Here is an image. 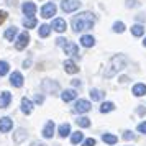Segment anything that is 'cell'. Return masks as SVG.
<instances>
[{
    "instance_id": "6da1fadb",
    "label": "cell",
    "mask_w": 146,
    "mask_h": 146,
    "mask_svg": "<svg viewBox=\"0 0 146 146\" xmlns=\"http://www.w3.org/2000/svg\"><path fill=\"white\" fill-rule=\"evenodd\" d=\"M94 23H95L94 13H90V12H82V13L76 15L72 18V30L76 33L86 31V30H90L94 27Z\"/></svg>"
},
{
    "instance_id": "7a4b0ae2",
    "label": "cell",
    "mask_w": 146,
    "mask_h": 146,
    "mask_svg": "<svg viewBox=\"0 0 146 146\" xmlns=\"http://www.w3.org/2000/svg\"><path fill=\"white\" fill-rule=\"evenodd\" d=\"M126 64V58L125 56H121V54H117V56H113L110 62H108V66L105 69V77H113L117 72H120Z\"/></svg>"
},
{
    "instance_id": "3957f363",
    "label": "cell",
    "mask_w": 146,
    "mask_h": 146,
    "mask_svg": "<svg viewBox=\"0 0 146 146\" xmlns=\"http://www.w3.org/2000/svg\"><path fill=\"white\" fill-rule=\"evenodd\" d=\"M56 44L58 46H62L64 53L69 54V56H79V48H77V44H74L71 41L64 40V38H58L56 40Z\"/></svg>"
},
{
    "instance_id": "277c9868",
    "label": "cell",
    "mask_w": 146,
    "mask_h": 146,
    "mask_svg": "<svg viewBox=\"0 0 146 146\" xmlns=\"http://www.w3.org/2000/svg\"><path fill=\"white\" fill-rule=\"evenodd\" d=\"M79 7H80L79 0H62V2H61V8H62V12H66V13H72V12H76Z\"/></svg>"
},
{
    "instance_id": "5b68a950",
    "label": "cell",
    "mask_w": 146,
    "mask_h": 146,
    "mask_svg": "<svg viewBox=\"0 0 146 146\" xmlns=\"http://www.w3.org/2000/svg\"><path fill=\"white\" fill-rule=\"evenodd\" d=\"M90 108H92V105H90V102H89V100L80 99V100L76 102V105H74V112H76V113H87Z\"/></svg>"
},
{
    "instance_id": "8992f818",
    "label": "cell",
    "mask_w": 146,
    "mask_h": 146,
    "mask_svg": "<svg viewBox=\"0 0 146 146\" xmlns=\"http://www.w3.org/2000/svg\"><path fill=\"white\" fill-rule=\"evenodd\" d=\"M53 15H56V5H54L53 2L44 3L43 8H41V17L43 18H53Z\"/></svg>"
},
{
    "instance_id": "52a82bcc",
    "label": "cell",
    "mask_w": 146,
    "mask_h": 146,
    "mask_svg": "<svg viewBox=\"0 0 146 146\" xmlns=\"http://www.w3.org/2000/svg\"><path fill=\"white\" fill-rule=\"evenodd\" d=\"M28 43H30V35H28L27 31H23V33L18 36L17 43H15V48H17L18 51H21V49H25V48L28 46Z\"/></svg>"
},
{
    "instance_id": "ba28073f",
    "label": "cell",
    "mask_w": 146,
    "mask_h": 146,
    "mask_svg": "<svg viewBox=\"0 0 146 146\" xmlns=\"http://www.w3.org/2000/svg\"><path fill=\"white\" fill-rule=\"evenodd\" d=\"M12 128H13V121L8 118V117L0 118V133H8Z\"/></svg>"
},
{
    "instance_id": "9c48e42d",
    "label": "cell",
    "mask_w": 146,
    "mask_h": 146,
    "mask_svg": "<svg viewBox=\"0 0 146 146\" xmlns=\"http://www.w3.org/2000/svg\"><path fill=\"white\" fill-rule=\"evenodd\" d=\"M51 28H53V30H56L58 33H62V31H66L67 23H66V20H62V18H54Z\"/></svg>"
},
{
    "instance_id": "30bf717a",
    "label": "cell",
    "mask_w": 146,
    "mask_h": 146,
    "mask_svg": "<svg viewBox=\"0 0 146 146\" xmlns=\"http://www.w3.org/2000/svg\"><path fill=\"white\" fill-rule=\"evenodd\" d=\"M21 10H23V13L27 15V17H33L36 13V5H35L33 2H25L21 5Z\"/></svg>"
},
{
    "instance_id": "8fae6325",
    "label": "cell",
    "mask_w": 146,
    "mask_h": 146,
    "mask_svg": "<svg viewBox=\"0 0 146 146\" xmlns=\"http://www.w3.org/2000/svg\"><path fill=\"white\" fill-rule=\"evenodd\" d=\"M21 112L25 113V115H30V113L33 112V102L27 97H23L21 99Z\"/></svg>"
},
{
    "instance_id": "7c38bea8",
    "label": "cell",
    "mask_w": 146,
    "mask_h": 146,
    "mask_svg": "<svg viewBox=\"0 0 146 146\" xmlns=\"http://www.w3.org/2000/svg\"><path fill=\"white\" fill-rule=\"evenodd\" d=\"M10 84L13 87H21L23 86V76H21L20 72H12V76H10Z\"/></svg>"
},
{
    "instance_id": "4fadbf2b",
    "label": "cell",
    "mask_w": 146,
    "mask_h": 146,
    "mask_svg": "<svg viewBox=\"0 0 146 146\" xmlns=\"http://www.w3.org/2000/svg\"><path fill=\"white\" fill-rule=\"evenodd\" d=\"M10 102H12V94L10 92H2L0 94V108H7L10 105Z\"/></svg>"
},
{
    "instance_id": "5bb4252c",
    "label": "cell",
    "mask_w": 146,
    "mask_h": 146,
    "mask_svg": "<svg viewBox=\"0 0 146 146\" xmlns=\"http://www.w3.org/2000/svg\"><path fill=\"white\" fill-rule=\"evenodd\" d=\"M64 71H66L67 74H77L79 72V67H77V64H76L74 61L67 59L66 62H64Z\"/></svg>"
},
{
    "instance_id": "9a60e30c",
    "label": "cell",
    "mask_w": 146,
    "mask_h": 146,
    "mask_svg": "<svg viewBox=\"0 0 146 146\" xmlns=\"http://www.w3.org/2000/svg\"><path fill=\"white\" fill-rule=\"evenodd\" d=\"M53 135H54V121L49 120L46 123V126L43 128V136L44 138H53Z\"/></svg>"
},
{
    "instance_id": "2e32d148",
    "label": "cell",
    "mask_w": 146,
    "mask_h": 146,
    "mask_svg": "<svg viewBox=\"0 0 146 146\" xmlns=\"http://www.w3.org/2000/svg\"><path fill=\"white\" fill-rule=\"evenodd\" d=\"M77 97V92L74 90V89H67V90H64V92L61 94V99L64 100V102H71V100H74Z\"/></svg>"
},
{
    "instance_id": "e0dca14e",
    "label": "cell",
    "mask_w": 146,
    "mask_h": 146,
    "mask_svg": "<svg viewBox=\"0 0 146 146\" xmlns=\"http://www.w3.org/2000/svg\"><path fill=\"white\" fill-rule=\"evenodd\" d=\"M80 44L84 48H92L95 44V40H94V36H90V35H84L80 38Z\"/></svg>"
},
{
    "instance_id": "ac0fdd59",
    "label": "cell",
    "mask_w": 146,
    "mask_h": 146,
    "mask_svg": "<svg viewBox=\"0 0 146 146\" xmlns=\"http://www.w3.org/2000/svg\"><path fill=\"white\" fill-rule=\"evenodd\" d=\"M133 94H135L136 97H143L146 94V86L145 84H135V86H133Z\"/></svg>"
},
{
    "instance_id": "d6986e66",
    "label": "cell",
    "mask_w": 146,
    "mask_h": 146,
    "mask_svg": "<svg viewBox=\"0 0 146 146\" xmlns=\"http://www.w3.org/2000/svg\"><path fill=\"white\" fill-rule=\"evenodd\" d=\"M27 136H28V133L25 131L23 128H20V130H18V131H17V133L13 135V141H15V143H18V145H20V143L23 141V139H27Z\"/></svg>"
},
{
    "instance_id": "ffe728a7",
    "label": "cell",
    "mask_w": 146,
    "mask_h": 146,
    "mask_svg": "<svg viewBox=\"0 0 146 146\" xmlns=\"http://www.w3.org/2000/svg\"><path fill=\"white\" fill-rule=\"evenodd\" d=\"M43 89H48L49 92H58V90H59V86H58L56 82H53V84H51V80L46 79L44 82H43Z\"/></svg>"
},
{
    "instance_id": "44dd1931",
    "label": "cell",
    "mask_w": 146,
    "mask_h": 146,
    "mask_svg": "<svg viewBox=\"0 0 146 146\" xmlns=\"http://www.w3.org/2000/svg\"><path fill=\"white\" fill-rule=\"evenodd\" d=\"M69 135H71V125H69V123H62V125L59 126V136L61 138H66Z\"/></svg>"
},
{
    "instance_id": "7402d4cb",
    "label": "cell",
    "mask_w": 146,
    "mask_h": 146,
    "mask_svg": "<svg viewBox=\"0 0 146 146\" xmlns=\"http://www.w3.org/2000/svg\"><path fill=\"white\" fill-rule=\"evenodd\" d=\"M36 23H38V21H36L35 17H25V18H23V27L25 28H35Z\"/></svg>"
},
{
    "instance_id": "603a6c76",
    "label": "cell",
    "mask_w": 146,
    "mask_h": 146,
    "mask_svg": "<svg viewBox=\"0 0 146 146\" xmlns=\"http://www.w3.org/2000/svg\"><path fill=\"white\" fill-rule=\"evenodd\" d=\"M131 33H133V36H143V33H145V27L143 25H133L131 27Z\"/></svg>"
},
{
    "instance_id": "cb8c5ba5",
    "label": "cell",
    "mask_w": 146,
    "mask_h": 146,
    "mask_svg": "<svg viewBox=\"0 0 146 146\" xmlns=\"http://www.w3.org/2000/svg\"><path fill=\"white\" fill-rule=\"evenodd\" d=\"M17 33H18V30H17L15 27H10L7 31H5V35H3V36H5L8 41H13V38L17 36Z\"/></svg>"
},
{
    "instance_id": "d4e9b609",
    "label": "cell",
    "mask_w": 146,
    "mask_h": 146,
    "mask_svg": "<svg viewBox=\"0 0 146 146\" xmlns=\"http://www.w3.org/2000/svg\"><path fill=\"white\" fill-rule=\"evenodd\" d=\"M102 139H104V143H107V145H115V143L118 141V138H117L115 135H108V133H105V135L102 136Z\"/></svg>"
},
{
    "instance_id": "484cf974",
    "label": "cell",
    "mask_w": 146,
    "mask_h": 146,
    "mask_svg": "<svg viewBox=\"0 0 146 146\" xmlns=\"http://www.w3.org/2000/svg\"><path fill=\"white\" fill-rule=\"evenodd\" d=\"M113 108H115V105H113L112 102H104V104L100 105V112L102 113H108V112H112Z\"/></svg>"
},
{
    "instance_id": "4316f807",
    "label": "cell",
    "mask_w": 146,
    "mask_h": 146,
    "mask_svg": "<svg viewBox=\"0 0 146 146\" xmlns=\"http://www.w3.org/2000/svg\"><path fill=\"white\" fill-rule=\"evenodd\" d=\"M82 139H84V135L80 131H76V133H72V136H71V143H72V145H79Z\"/></svg>"
},
{
    "instance_id": "83f0119b",
    "label": "cell",
    "mask_w": 146,
    "mask_h": 146,
    "mask_svg": "<svg viewBox=\"0 0 146 146\" xmlns=\"http://www.w3.org/2000/svg\"><path fill=\"white\" fill-rule=\"evenodd\" d=\"M90 99L95 100V102H99V100L104 99V94L100 92L99 89H92V90H90Z\"/></svg>"
},
{
    "instance_id": "f1b7e54d",
    "label": "cell",
    "mask_w": 146,
    "mask_h": 146,
    "mask_svg": "<svg viewBox=\"0 0 146 146\" xmlns=\"http://www.w3.org/2000/svg\"><path fill=\"white\" fill-rule=\"evenodd\" d=\"M49 33H51V27H49V25H41L40 27V36L41 38H48Z\"/></svg>"
},
{
    "instance_id": "f546056e",
    "label": "cell",
    "mask_w": 146,
    "mask_h": 146,
    "mask_svg": "<svg viewBox=\"0 0 146 146\" xmlns=\"http://www.w3.org/2000/svg\"><path fill=\"white\" fill-rule=\"evenodd\" d=\"M77 125H79L80 128H89V126H90V120L87 118V117H80V118L77 120Z\"/></svg>"
},
{
    "instance_id": "4dcf8cb0",
    "label": "cell",
    "mask_w": 146,
    "mask_h": 146,
    "mask_svg": "<svg viewBox=\"0 0 146 146\" xmlns=\"http://www.w3.org/2000/svg\"><path fill=\"white\" fill-rule=\"evenodd\" d=\"M113 31H115V33H123V31H125V23H121V21L113 23Z\"/></svg>"
},
{
    "instance_id": "1f68e13d",
    "label": "cell",
    "mask_w": 146,
    "mask_h": 146,
    "mask_svg": "<svg viewBox=\"0 0 146 146\" xmlns=\"http://www.w3.org/2000/svg\"><path fill=\"white\" fill-rule=\"evenodd\" d=\"M8 69H10V67H8L7 61H0V77H2V76H5V74L8 72Z\"/></svg>"
},
{
    "instance_id": "d6a6232c",
    "label": "cell",
    "mask_w": 146,
    "mask_h": 146,
    "mask_svg": "<svg viewBox=\"0 0 146 146\" xmlns=\"http://www.w3.org/2000/svg\"><path fill=\"white\" fill-rule=\"evenodd\" d=\"M123 139H128V141H130V139H135V135H133L131 131H125L123 133Z\"/></svg>"
},
{
    "instance_id": "836d02e7",
    "label": "cell",
    "mask_w": 146,
    "mask_h": 146,
    "mask_svg": "<svg viewBox=\"0 0 146 146\" xmlns=\"http://www.w3.org/2000/svg\"><path fill=\"white\" fill-rule=\"evenodd\" d=\"M82 146H95V139H94V138H89V139H86V141L82 143Z\"/></svg>"
},
{
    "instance_id": "e575fe53",
    "label": "cell",
    "mask_w": 146,
    "mask_h": 146,
    "mask_svg": "<svg viewBox=\"0 0 146 146\" xmlns=\"http://www.w3.org/2000/svg\"><path fill=\"white\" fill-rule=\"evenodd\" d=\"M5 20H7V12H5V10H0V25Z\"/></svg>"
},
{
    "instance_id": "d590c367",
    "label": "cell",
    "mask_w": 146,
    "mask_h": 146,
    "mask_svg": "<svg viewBox=\"0 0 146 146\" xmlns=\"http://www.w3.org/2000/svg\"><path fill=\"white\" fill-rule=\"evenodd\" d=\"M138 131L139 133H145V135H146V121H143V123H139V125H138Z\"/></svg>"
},
{
    "instance_id": "8d00e7d4",
    "label": "cell",
    "mask_w": 146,
    "mask_h": 146,
    "mask_svg": "<svg viewBox=\"0 0 146 146\" xmlns=\"http://www.w3.org/2000/svg\"><path fill=\"white\" fill-rule=\"evenodd\" d=\"M43 100H44V97H43V95H40V94H36V95H35V102L43 104Z\"/></svg>"
},
{
    "instance_id": "74e56055",
    "label": "cell",
    "mask_w": 146,
    "mask_h": 146,
    "mask_svg": "<svg viewBox=\"0 0 146 146\" xmlns=\"http://www.w3.org/2000/svg\"><path fill=\"white\" fill-rule=\"evenodd\" d=\"M126 7H136V0H126Z\"/></svg>"
},
{
    "instance_id": "f35d334b",
    "label": "cell",
    "mask_w": 146,
    "mask_h": 146,
    "mask_svg": "<svg viewBox=\"0 0 146 146\" xmlns=\"http://www.w3.org/2000/svg\"><path fill=\"white\" fill-rule=\"evenodd\" d=\"M31 146H46L44 143H38V141H35V143H31Z\"/></svg>"
},
{
    "instance_id": "ab89813d",
    "label": "cell",
    "mask_w": 146,
    "mask_h": 146,
    "mask_svg": "<svg viewBox=\"0 0 146 146\" xmlns=\"http://www.w3.org/2000/svg\"><path fill=\"white\" fill-rule=\"evenodd\" d=\"M72 84H74V87H77V86H80V80H72Z\"/></svg>"
},
{
    "instance_id": "60d3db41",
    "label": "cell",
    "mask_w": 146,
    "mask_h": 146,
    "mask_svg": "<svg viewBox=\"0 0 146 146\" xmlns=\"http://www.w3.org/2000/svg\"><path fill=\"white\" fill-rule=\"evenodd\" d=\"M138 113H139V115H145V108L141 107V108H139V110H138Z\"/></svg>"
},
{
    "instance_id": "b9f144b4",
    "label": "cell",
    "mask_w": 146,
    "mask_h": 146,
    "mask_svg": "<svg viewBox=\"0 0 146 146\" xmlns=\"http://www.w3.org/2000/svg\"><path fill=\"white\" fill-rule=\"evenodd\" d=\"M143 44H145V46H146V38H145V41H143Z\"/></svg>"
}]
</instances>
